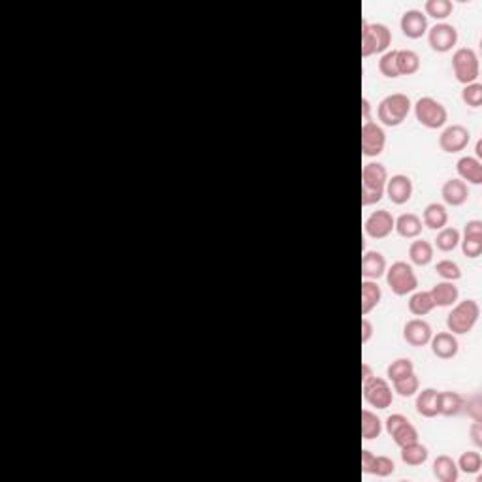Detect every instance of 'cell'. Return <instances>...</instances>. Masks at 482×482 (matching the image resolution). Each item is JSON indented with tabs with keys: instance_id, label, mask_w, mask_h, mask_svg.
Here are the masks:
<instances>
[{
	"instance_id": "6da1fadb",
	"label": "cell",
	"mask_w": 482,
	"mask_h": 482,
	"mask_svg": "<svg viewBox=\"0 0 482 482\" xmlns=\"http://www.w3.org/2000/svg\"><path fill=\"white\" fill-rule=\"evenodd\" d=\"M388 181V170L381 162H368L362 170V205H373L383 200Z\"/></svg>"
},
{
	"instance_id": "7a4b0ae2",
	"label": "cell",
	"mask_w": 482,
	"mask_h": 482,
	"mask_svg": "<svg viewBox=\"0 0 482 482\" xmlns=\"http://www.w3.org/2000/svg\"><path fill=\"white\" fill-rule=\"evenodd\" d=\"M479 317H481V308L475 300L458 301L447 317L448 332L454 336H465L475 328Z\"/></svg>"
},
{
	"instance_id": "3957f363",
	"label": "cell",
	"mask_w": 482,
	"mask_h": 482,
	"mask_svg": "<svg viewBox=\"0 0 482 482\" xmlns=\"http://www.w3.org/2000/svg\"><path fill=\"white\" fill-rule=\"evenodd\" d=\"M411 98L403 92L385 97L377 106V117L385 126H399L411 113Z\"/></svg>"
},
{
	"instance_id": "277c9868",
	"label": "cell",
	"mask_w": 482,
	"mask_h": 482,
	"mask_svg": "<svg viewBox=\"0 0 482 482\" xmlns=\"http://www.w3.org/2000/svg\"><path fill=\"white\" fill-rule=\"evenodd\" d=\"M386 285L396 296H407L412 294L419 287V277L412 270L411 264H407L403 260H398L386 270Z\"/></svg>"
},
{
	"instance_id": "5b68a950",
	"label": "cell",
	"mask_w": 482,
	"mask_h": 482,
	"mask_svg": "<svg viewBox=\"0 0 482 482\" xmlns=\"http://www.w3.org/2000/svg\"><path fill=\"white\" fill-rule=\"evenodd\" d=\"M412 108H414V117H416L420 125L426 126V128H432V130L445 126V123L448 119L447 108L432 97L419 98L416 104L412 106Z\"/></svg>"
},
{
	"instance_id": "8992f818",
	"label": "cell",
	"mask_w": 482,
	"mask_h": 482,
	"mask_svg": "<svg viewBox=\"0 0 482 482\" xmlns=\"http://www.w3.org/2000/svg\"><path fill=\"white\" fill-rule=\"evenodd\" d=\"M452 70L461 85L475 83L481 76V64L475 51L471 48L456 49V53L452 55Z\"/></svg>"
},
{
	"instance_id": "52a82bcc",
	"label": "cell",
	"mask_w": 482,
	"mask_h": 482,
	"mask_svg": "<svg viewBox=\"0 0 482 482\" xmlns=\"http://www.w3.org/2000/svg\"><path fill=\"white\" fill-rule=\"evenodd\" d=\"M362 394L365 403H370L371 407H375L379 411H385L392 405L394 401V392H392L390 385L386 383L385 379L381 377H370L368 381L362 383Z\"/></svg>"
},
{
	"instance_id": "ba28073f",
	"label": "cell",
	"mask_w": 482,
	"mask_h": 482,
	"mask_svg": "<svg viewBox=\"0 0 482 482\" xmlns=\"http://www.w3.org/2000/svg\"><path fill=\"white\" fill-rule=\"evenodd\" d=\"M385 424L386 432H388V435H390L392 439H394V443H396L399 448L405 447L409 443L419 441V430L412 426L411 420L407 419V416H403V414H399V412L390 414V416L386 419Z\"/></svg>"
},
{
	"instance_id": "9c48e42d",
	"label": "cell",
	"mask_w": 482,
	"mask_h": 482,
	"mask_svg": "<svg viewBox=\"0 0 482 482\" xmlns=\"http://www.w3.org/2000/svg\"><path fill=\"white\" fill-rule=\"evenodd\" d=\"M428 43L437 53H448L458 43V30L448 23H435L428 28Z\"/></svg>"
},
{
	"instance_id": "30bf717a",
	"label": "cell",
	"mask_w": 482,
	"mask_h": 482,
	"mask_svg": "<svg viewBox=\"0 0 482 482\" xmlns=\"http://www.w3.org/2000/svg\"><path fill=\"white\" fill-rule=\"evenodd\" d=\"M386 132L385 128L373 121L362 125V154L363 157H379L385 151Z\"/></svg>"
},
{
	"instance_id": "8fae6325",
	"label": "cell",
	"mask_w": 482,
	"mask_h": 482,
	"mask_svg": "<svg viewBox=\"0 0 482 482\" xmlns=\"http://www.w3.org/2000/svg\"><path fill=\"white\" fill-rule=\"evenodd\" d=\"M394 224H396V219L388 210H379L373 211L370 217L365 219L363 223V232L368 238L373 239H385L388 238L394 230Z\"/></svg>"
},
{
	"instance_id": "7c38bea8",
	"label": "cell",
	"mask_w": 482,
	"mask_h": 482,
	"mask_svg": "<svg viewBox=\"0 0 482 482\" xmlns=\"http://www.w3.org/2000/svg\"><path fill=\"white\" fill-rule=\"evenodd\" d=\"M469 140H471V134L463 125H452L447 126L439 136V147L441 151L452 154L460 153L465 147L469 145Z\"/></svg>"
},
{
	"instance_id": "4fadbf2b",
	"label": "cell",
	"mask_w": 482,
	"mask_h": 482,
	"mask_svg": "<svg viewBox=\"0 0 482 482\" xmlns=\"http://www.w3.org/2000/svg\"><path fill=\"white\" fill-rule=\"evenodd\" d=\"M385 194L388 196L394 205H403L411 200L412 196V181L411 177L403 174H396L388 177L385 187Z\"/></svg>"
},
{
	"instance_id": "5bb4252c",
	"label": "cell",
	"mask_w": 482,
	"mask_h": 482,
	"mask_svg": "<svg viewBox=\"0 0 482 482\" xmlns=\"http://www.w3.org/2000/svg\"><path fill=\"white\" fill-rule=\"evenodd\" d=\"M461 252L468 259H479L482 254V223L481 221H469L463 230V239H460Z\"/></svg>"
},
{
	"instance_id": "9a60e30c",
	"label": "cell",
	"mask_w": 482,
	"mask_h": 482,
	"mask_svg": "<svg viewBox=\"0 0 482 482\" xmlns=\"http://www.w3.org/2000/svg\"><path fill=\"white\" fill-rule=\"evenodd\" d=\"M362 471L368 475H377L381 479L390 476L396 471V463L388 456H375L371 450H362Z\"/></svg>"
},
{
	"instance_id": "2e32d148",
	"label": "cell",
	"mask_w": 482,
	"mask_h": 482,
	"mask_svg": "<svg viewBox=\"0 0 482 482\" xmlns=\"http://www.w3.org/2000/svg\"><path fill=\"white\" fill-rule=\"evenodd\" d=\"M399 28L409 40H419L428 32V17L420 10H407L405 14L401 15Z\"/></svg>"
},
{
	"instance_id": "e0dca14e",
	"label": "cell",
	"mask_w": 482,
	"mask_h": 482,
	"mask_svg": "<svg viewBox=\"0 0 482 482\" xmlns=\"http://www.w3.org/2000/svg\"><path fill=\"white\" fill-rule=\"evenodd\" d=\"M434 336L432 326L422 319H412L407 321L403 326V339H405L411 347H424L430 345V339Z\"/></svg>"
},
{
	"instance_id": "ac0fdd59",
	"label": "cell",
	"mask_w": 482,
	"mask_h": 482,
	"mask_svg": "<svg viewBox=\"0 0 482 482\" xmlns=\"http://www.w3.org/2000/svg\"><path fill=\"white\" fill-rule=\"evenodd\" d=\"M430 347H432V352H434L435 357L441 358V360H452L458 354V350H460V343H458L454 334L439 332V334L432 336Z\"/></svg>"
},
{
	"instance_id": "d6986e66",
	"label": "cell",
	"mask_w": 482,
	"mask_h": 482,
	"mask_svg": "<svg viewBox=\"0 0 482 482\" xmlns=\"http://www.w3.org/2000/svg\"><path fill=\"white\" fill-rule=\"evenodd\" d=\"M441 196H443L445 203L452 205V208L463 205L469 198L468 183L461 181V179H448L441 187Z\"/></svg>"
},
{
	"instance_id": "ffe728a7",
	"label": "cell",
	"mask_w": 482,
	"mask_h": 482,
	"mask_svg": "<svg viewBox=\"0 0 482 482\" xmlns=\"http://www.w3.org/2000/svg\"><path fill=\"white\" fill-rule=\"evenodd\" d=\"M386 273V259L379 251H365L362 257V277L377 281Z\"/></svg>"
},
{
	"instance_id": "44dd1931",
	"label": "cell",
	"mask_w": 482,
	"mask_h": 482,
	"mask_svg": "<svg viewBox=\"0 0 482 482\" xmlns=\"http://www.w3.org/2000/svg\"><path fill=\"white\" fill-rule=\"evenodd\" d=\"M414 407H416V412L424 419L439 416V392L435 388H424L422 392H419Z\"/></svg>"
},
{
	"instance_id": "7402d4cb",
	"label": "cell",
	"mask_w": 482,
	"mask_h": 482,
	"mask_svg": "<svg viewBox=\"0 0 482 482\" xmlns=\"http://www.w3.org/2000/svg\"><path fill=\"white\" fill-rule=\"evenodd\" d=\"M456 172L461 181H468L471 185L482 183V162L475 157H461L460 161L456 162Z\"/></svg>"
},
{
	"instance_id": "603a6c76",
	"label": "cell",
	"mask_w": 482,
	"mask_h": 482,
	"mask_svg": "<svg viewBox=\"0 0 482 482\" xmlns=\"http://www.w3.org/2000/svg\"><path fill=\"white\" fill-rule=\"evenodd\" d=\"M432 298H434L435 308H452L458 298H460V290L456 287L454 283L450 281H443V283H437L432 290Z\"/></svg>"
},
{
	"instance_id": "cb8c5ba5",
	"label": "cell",
	"mask_w": 482,
	"mask_h": 482,
	"mask_svg": "<svg viewBox=\"0 0 482 482\" xmlns=\"http://www.w3.org/2000/svg\"><path fill=\"white\" fill-rule=\"evenodd\" d=\"M422 228H424V224L416 213H403L396 219V224H394V230L405 239L419 238L422 234Z\"/></svg>"
},
{
	"instance_id": "d4e9b609",
	"label": "cell",
	"mask_w": 482,
	"mask_h": 482,
	"mask_svg": "<svg viewBox=\"0 0 482 482\" xmlns=\"http://www.w3.org/2000/svg\"><path fill=\"white\" fill-rule=\"evenodd\" d=\"M448 223V211L443 203H428L422 213V224L428 226L430 230H441Z\"/></svg>"
},
{
	"instance_id": "484cf974",
	"label": "cell",
	"mask_w": 482,
	"mask_h": 482,
	"mask_svg": "<svg viewBox=\"0 0 482 482\" xmlns=\"http://www.w3.org/2000/svg\"><path fill=\"white\" fill-rule=\"evenodd\" d=\"M434 475L439 482H456L458 475H460V469H458L454 458L441 454L434 461Z\"/></svg>"
},
{
	"instance_id": "4316f807",
	"label": "cell",
	"mask_w": 482,
	"mask_h": 482,
	"mask_svg": "<svg viewBox=\"0 0 482 482\" xmlns=\"http://www.w3.org/2000/svg\"><path fill=\"white\" fill-rule=\"evenodd\" d=\"M396 64L399 76H412L420 70V57L412 49H396Z\"/></svg>"
},
{
	"instance_id": "83f0119b",
	"label": "cell",
	"mask_w": 482,
	"mask_h": 482,
	"mask_svg": "<svg viewBox=\"0 0 482 482\" xmlns=\"http://www.w3.org/2000/svg\"><path fill=\"white\" fill-rule=\"evenodd\" d=\"M465 398L458 392H439V414L458 416L463 411Z\"/></svg>"
},
{
	"instance_id": "f1b7e54d",
	"label": "cell",
	"mask_w": 482,
	"mask_h": 482,
	"mask_svg": "<svg viewBox=\"0 0 482 482\" xmlns=\"http://www.w3.org/2000/svg\"><path fill=\"white\" fill-rule=\"evenodd\" d=\"M383 298V290L375 281L365 279L362 281V314H370L373 309L377 308Z\"/></svg>"
},
{
	"instance_id": "f546056e",
	"label": "cell",
	"mask_w": 482,
	"mask_h": 482,
	"mask_svg": "<svg viewBox=\"0 0 482 482\" xmlns=\"http://www.w3.org/2000/svg\"><path fill=\"white\" fill-rule=\"evenodd\" d=\"M399 454H401V461H403L405 465L419 468L422 463H426L430 452H428V447L420 445L419 441H414V443H409L405 447H401V452H399Z\"/></svg>"
},
{
	"instance_id": "4dcf8cb0",
	"label": "cell",
	"mask_w": 482,
	"mask_h": 482,
	"mask_svg": "<svg viewBox=\"0 0 482 482\" xmlns=\"http://www.w3.org/2000/svg\"><path fill=\"white\" fill-rule=\"evenodd\" d=\"M409 259L414 265H428L434 260V245L426 239H416L409 247Z\"/></svg>"
},
{
	"instance_id": "1f68e13d",
	"label": "cell",
	"mask_w": 482,
	"mask_h": 482,
	"mask_svg": "<svg viewBox=\"0 0 482 482\" xmlns=\"http://www.w3.org/2000/svg\"><path fill=\"white\" fill-rule=\"evenodd\" d=\"M368 28H370V34H371V40H373L375 53H386V49L390 48V43H392L390 28L386 27V25H383V23H370Z\"/></svg>"
},
{
	"instance_id": "d6a6232c",
	"label": "cell",
	"mask_w": 482,
	"mask_h": 482,
	"mask_svg": "<svg viewBox=\"0 0 482 482\" xmlns=\"http://www.w3.org/2000/svg\"><path fill=\"white\" fill-rule=\"evenodd\" d=\"M383 434V420L375 412L363 409L362 411V439L373 441Z\"/></svg>"
},
{
	"instance_id": "836d02e7",
	"label": "cell",
	"mask_w": 482,
	"mask_h": 482,
	"mask_svg": "<svg viewBox=\"0 0 482 482\" xmlns=\"http://www.w3.org/2000/svg\"><path fill=\"white\" fill-rule=\"evenodd\" d=\"M435 308L434 298L430 292H412V296L409 298V311L414 317H424V314L432 313Z\"/></svg>"
},
{
	"instance_id": "e575fe53",
	"label": "cell",
	"mask_w": 482,
	"mask_h": 482,
	"mask_svg": "<svg viewBox=\"0 0 482 482\" xmlns=\"http://www.w3.org/2000/svg\"><path fill=\"white\" fill-rule=\"evenodd\" d=\"M424 12H426V17H434L437 21H443L450 17V14L454 12V4L450 0H426L424 4Z\"/></svg>"
},
{
	"instance_id": "d590c367",
	"label": "cell",
	"mask_w": 482,
	"mask_h": 482,
	"mask_svg": "<svg viewBox=\"0 0 482 482\" xmlns=\"http://www.w3.org/2000/svg\"><path fill=\"white\" fill-rule=\"evenodd\" d=\"M460 232L456 228H441L437 239H435V245H437L439 251L452 252L460 245Z\"/></svg>"
},
{
	"instance_id": "8d00e7d4",
	"label": "cell",
	"mask_w": 482,
	"mask_h": 482,
	"mask_svg": "<svg viewBox=\"0 0 482 482\" xmlns=\"http://www.w3.org/2000/svg\"><path fill=\"white\" fill-rule=\"evenodd\" d=\"M456 463H458L460 471L468 473V475H475V473H479L482 469V456L479 452H475V450H468V452H463L458 458Z\"/></svg>"
},
{
	"instance_id": "74e56055",
	"label": "cell",
	"mask_w": 482,
	"mask_h": 482,
	"mask_svg": "<svg viewBox=\"0 0 482 482\" xmlns=\"http://www.w3.org/2000/svg\"><path fill=\"white\" fill-rule=\"evenodd\" d=\"M411 373H414L412 360H409V358H398V360H394V362L388 365L386 377L394 383V381H399V379L407 377V375H411Z\"/></svg>"
},
{
	"instance_id": "f35d334b",
	"label": "cell",
	"mask_w": 482,
	"mask_h": 482,
	"mask_svg": "<svg viewBox=\"0 0 482 482\" xmlns=\"http://www.w3.org/2000/svg\"><path fill=\"white\" fill-rule=\"evenodd\" d=\"M419 388L420 381L414 373H411V375H407V377L403 379H399V381H394V392H396L398 396H401V398H411V396H414V394L419 392Z\"/></svg>"
},
{
	"instance_id": "ab89813d",
	"label": "cell",
	"mask_w": 482,
	"mask_h": 482,
	"mask_svg": "<svg viewBox=\"0 0 482 482\" xmlns=\"http://www.w3.org/2000/svg\"><path fill=\"white\" fill-rule=\"evenodd\" d=\"M379 72H381L385 77H388V79H396V77H399L398 64H396V49L383 53L381 61H379Z\"/></svg>"
},
{
	"instance_id": "60d3db41",
	"label": "cell",
	"mask_w": 482,
	"mask_h": 482,
	"mask_svg": "<svg viewBox=\"0 0 482 482\" xmlns=\"http://www.w3.org/2000/svg\"><path fill=\"white\" fill-rule=\"evenodd\" d=\"M435 272H437L439 277H443L445 281H450V283L461 279L460 265L456 264V262H452V260H441V262H437Z\"/></svg>"
},
{
	"instance_id": "b9f144b4",
	"label": "cell",
	"mask_w": 482,
	"mask_h": 482,
	"mask_svg": "<svg viewBox=\"0 0 482 482\" xmlns=\"http://www.w3.org/2000/svg\"><path fill=\"white\" fill-rule=\"evenodd\" d=\"M461 100L469 108H479L482 104V85L479 81L465 85L461 91Z\"/></svg>"
},
{
	"instance_id": "7bdbcfd3",
	"label": "cell",
	"mask_w": 482,
	"mask_h": 482,
	"mask_svg": "<svg viewBox=\"0 0 482 482\" xmlns=\"http://www.w3.org/2000/svg\"><path fill=\"white\" fill-rule=\"evenodd\" d=\"M463 411H468V414L475 422H481L482 420V401L479 394H473L471 398H465V403H463Z\"/></svg>"
},
{
	"instance_id": "ee69618b",
	"label": "cell",
	"mask_w": 482,
	"mask_h": 482,
	"mask_svg": "<svg viewBox=\"0 0 482 482\" xmlns=\"http://www.w3.org/2000/svg\"><path fill=\"white\" fill-rule=\"evenodd\" d=\"M469 434H471V441L475 443V447L481 448L482 447V424L481 422H475V420H473V424H471V428H469Z\"/></svg>"
},
{
	"instance_id": "f6af8a7d",
	"label": "cell",
	"mask_w": 482,
	"mask_h": 482,
	"mask_svg": "<svg viewBox=\"0 0 482 482\" xmlns=\"http://www.w3.org/2000/svg\"><path fill=\"white\" fill-rule=\"evenodd\" d=\"M371 336H373V324L368 319H362V345L370 343Z\"/></svg>"
},
{
	"instance_id": "bcb514c9",
	"label": "cell",
	"mask_w": 482,
	"mask_h": 482,
	"mask_svg": "<svg viewBox=\"0 0 482 482\" xmlns=\"http://www.w3.org/2000/svg\"><path fill=\"white\" fill-rule=\"evenodd\" d=\"M370 112H371V104L368 98H362V119L363 123H368L370 119Z\"/></svg>"
},
{
	"instance_id": "7dc6e473",
	"label": "cell",
	"mask_w": 482,
	"mask_h": 482,
	"mask_svg": "<svg viewBox=\"0 0 482 482\" xmlns=\"http://www.w3.org/2000/svg\"><path fill=\"white\" fill-rule=\"evenodd\" d=\"M370 377H373V371H371V368L368 363H362V383L363 381H368Z\"/></svg>"
},
{
	"instance_id": "c3c4849f",
	"label": "cell",
	"mask_w": 482,
	"mask_h": 482,
	"mask_svg": "<svg viewBox=\"0 0 482 482\" xmlns=\"http://www.w3.org/2000/svg\"><path fill=\"white\" fill-rule=\"evenodd\" d=\"M475 153H476V159H482V141H481V140L476 141V147H475Z\"/></svg>"
}]
</instances>
